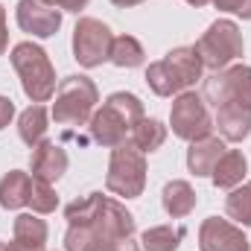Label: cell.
<instances>
[{"label": "cell", "mask_w": 251, "mask_h": 251, "mask_svg": "<svg viewBox=\"0 0 251 251\" xmlns=\"http://www.w3.org/2000/svg\"><path fill=\"white\" fill-rule=\"evenodd\" d=\"M199 73H201V59H199L196 47H181V50H173L164 62L152 64L146 70V79L155 88V94L170 97V94L193 85L199 79Z\"/></svg>", "instance_id": "6da1fadb"}, {"label": "cell", "mask_w": 251, "mask_h": 251, "mask_svg": "<svg viewBox=\"0 0 251 251\" xmlns=\"http://www.w3.org/2000/svg\"><path fill=\"white\" fill-rule=\"evenodd\" d=\"M131 123H140V102L131 94H114L105 108L94 117V137L105 146H117L126 137L128 128H134Z\"/></svg>", "instance_id": "7a4b0ae2"}, {"label": "cell", "mask_w": 251, "mask_h": 251, "mask_svg": "<svg viewBox=\"0 0 251 251\" xmlns=\"http://www.w3.org/2000/svg\"><path fill=\"white\" fill-rule=\"evenodd\" d=\"M12 64H15V70L24 79V91L35 102H44L56 91L53 67H50V62H47V56H44L41 47H35V44H18L12 50Z\"/></svg>", "instance_id": "3957f363"}, {"label": "cell", "mask_w": 251, "mask_h": 251, "mask_svg": "<svg viewBox=\"0 0 251 251\" xmlns=\"http://www.w3.org/2000/svg\"><path fill=\"white\" fill-rule=\"evenodd\" d=\"M97 102V88L85 79V76H70L59 88L56 94V108H53V117L59 123H70V126H82L85 117L91 114Z\"/></svg>", "instance_id": "277c9868"}, {"label": "cell", "mask_w": 251, "mask_h": 251, "mask_svg": "<svg viewBox=\"0 0 251 251\" xmlns=\"http://www.w3.org/2000/svg\"><path fill=\"white\" fill-rule=\"evenodd\" d=\"M196 53L207 67H225L231 59H237L243 53V38H240L237 24H231V21L213 24L210 32L196 44Z\"/></svg>", "instance_id": "5b68a950"}, {"label": "cell", "mask_w": 251, "mask_h": 251, "mask_svg": "<svg viewBox=\"0 0 251 251\" xmlns=\"http://www.w3.org/2000/svg\"><path fill=\"white\" fill-rule=\"evenodd\" d=\"M111 32L108 26H102L94 18H85L76 24V35H73V50H76V62L85 67H97L105 59H111Z\"/></svg>", "instance_id": "8992f818"}, {"label": "cell", "mask_w": 251, "mask_h": 251, "mask_svg": "<svg viewBox=\"0 0 251 251\" xmlns=\"http://www.w3.org/2000/svg\"><path fill=\"white\" fill-rule=\"evenodd\" d=\"M108 190L120 193V196H137L143 190V158L140 152H134L131 146L114 149L111 158V173H108Z\"/></svg>", "instance_id": "52a82bcc"}, {"label": "cell", "mask_w": 251, "mask_h": 251, "mask_svg": "<svg viewBox=\"0 0 251 251\" xmlns=\"http://www.w3.org/2000/svg\"><path fill=\"white\" fill-rule=\"evenodd\" d=\"M173 131L184 140H201L210 131V120L204 111L201 97L184 94L176 105H173Z\"/></svg>", "instance_id": "ba28073f"}, {"label": "cell", "mask_w": 251, "mask_h": 251, "mask_svg": "<svg viewBox=\"0 0 251 251\" xmlns=\"http://www.w3.org/2000/svg\"><path fill=\"white\" fill-rule=\"evenodd\" d=\"M18 24H21V29L47 38V35H53L59 29L62 18H59V12L53 6H47L41 0H21L18 3Z\"/></svg>", "instance_id": "9c48e42d"}, {"label": "cell", "mask_w": 251, "mask_h": 251, "mask_svg": "<svg viewBox=\"0 0 251 251\" xmlns=\"http://www.w3.org/2000/svg\"><path fill=\"white\" fill-rule=\"evenodd\" d=\"M201 249L204 251H249L243 231L222 219H207L201 225Z\"/></svg>", "instance_id": "30bf717a"}, {"label": "cell", "mask_w": 251, "mask_h": 251, "mask_svg": "<svg viewBox=\"0 0 251 251\" xmlns=\"http://www.w3.org/2000/svg\"><path fill=\"white\" fill-rule=\"evenodd\" d=\"M216 111H219V114H216V123H219L222 134H225L228 140H243V137L249 134V128H251V105L240 102V100H231V102L219 105Z\"/></svg>", "instance_id": "8fae6325"}, {"label": "cell", "mask_w": 251, "mask_h": 251, "mask_svg": "<svg viewBox=\"0 0 251 251\" xmlns=\"http://www.w3.org/2000/svg\"><path fill=\"white\" fill-rule=\"evenodd\" d=\"M64 167H67V155L56 143H38L35 146V152H32V176L38 181H47V184L56 181L64 173Z\"/></svg>", "instance_id": "7c38bea8"}, {"label": "cell", "mask_w": 251, "mask_h": 251, "mask_svg": "<svg viewBox=\"0 0 251 251\" xmlns=\"http://www.w3.org/2000/svg\"><path fill=\"white\" fill-rule=\"evenodd\" d=\"M222 155H225V143L219 137H204V140L193 143V149L187 155V164L196 176H207V173H213V167L219 164Z\"/></svg>", "instance_id": "4fadbf2b"}, {"label": "cell", "mask_w": 251, "mask_h": 251, "mask_svg": "<svg viewBox=\"0 0 251 251\" xmlns=\"http://www.w3.org/2000/svg\"><path fill=\"white\" fill-rule=\"evenodd\" d=\"M32 196V178L24 173H9L0 181V204L3 207H21Z\"/></svg>", "instance_id": "5bb4252c"}, {"label": "cell", "mask_w": 251, "mask_h": 251, "mask_svg": "<svg viewBox=\"0 0 251 251\" xmlns=\"http://www.w3.org/2000/svg\"><path fill=\"white\" fill-rule=\"evenodd\" d=\"M44 237H47V228H44V222H41V219H32V216H18V222H15V246L41 251V246H44Z\"/></svg>", "instance_id": "9a60e30c"}, {"label": "cell", "mask_w": 251, "mask_h": 251, "mask_svg": "<svg viewBox=\"0 0 251 251\" xmlns=\"http://www.w3.org/2000/svg\"><path fill=\"white\" fill-rule=\"evenodd\" d=\"M246 173V158L243 152H228L219 158V164L213 167V181L216 187H234Z\"/></svg>", "instance_id": "2e32d148"}, {"label": "cell", "mask_w": 251, "mask_h": 251, "mask_svg": "<svg viewBox=\"0 0 251 251\" xmlns=\"http://www.w3.org/2000/svg\"><path fill=\"white\" fill-rule=\"evenodd\" d=\"M193 204H196V196H193L190 184H184V181L167 184V190H164V207H167V213L187 216L190 210H193Z\"/></svg>", "instance_id": "e0dca14e"}, {"label": "cell", "mask_w": 251, "mask_h": 251, "mask_svg": "<svg viewBox=\"0 0 251 251\" xmlns=\"http://www.w3.org/2000/svg\"><path fill=\"white\" fill-rule=\"evenodd\" d=\"M164 126L155 123V120H140V123L134 126V131H131V143L137 146V149H143V152H152V149H158L161 143H164Z\"/></svg>", "instance_id": "ac0fdd59"}, {"label": "cell", "mask_w": 251, "mask_h": 251, "mask_svg": "<svg viewBox=\"0 0 251 251\" xmlns=\"http://www.w3.org/2000/svg\"><path fill=\"white\" fill-rule=\"evenodd\" d=\"M44 128H47V111L41 105H32V108H26L21 114V137H24V143H29V146L38 143Z\"/></svg>", "instance_id": "d6986e66"}, {"label": "cell", "mask_w": 251, "mask_h": 251, "mask_svg": "<svg viewBox=\"0 0 251 251\" xmlns=\"http://www.w3.org/2000/svg\"><path fill=\"white\" fill-rule=\"evenodd\" d=\"M184 237V228H152V231H146L143 234V246H146V251H173L176 246H178V240Z\"/></svg>", "instance_id": "ffe728a7"}, {"label": "cell", "mask_w": 251, "mask_h": 251, "mask_svg": "<svg viewBox=\"0 0 251 251\" xmlns=\"http://www.w3.org/2000/svg\"><path fill=\"white\" fill-rule=\"evenodd\" d=\"M111 62L120 64V67H134V64L143 62V50L128 35L126 38H114V44H111Z\"/></svg>", "instance_id": "44dd1931"}, {"label": "cell", "mask_w": 251, "mask_h": 251, "mask_svg": "<svg viewBox=\"0 0 251 251\" xmlns=\"http://www.w3.org/2000/svg\"><path fill=\"white\" fill-rule=\"evenodd\" d=\"M228 213H231V219H237L243 225H251V184H246L243 190H237L228 199Z\"/></svg>", "instance_id": "7402d4cb"}, {"label": "cell", "mask_w": 251, "mask_h": 251, "mask_svg": "<svg viewBox=\"0 0 251 251\" xmlns=\"http://www.w3.org/2000/svg\"><path fill=\"white\" fill-rule=\"evenodd\" d=\"M29 201H32V207L38 210V213H50L53 207H56V196H53V190L47 181H32V196H29Z\"/></svg>", "instance_id": "603a6c76"}, {"label": "cell", "mask_w": 251, "mask_h": 251, "mask_svg": "<svg viewBox=\"0 0 251 251\" xmlns=\"http://www.w3.org/2000/svg\"><path fill=\"white\" fill-rule=\"evenodd\" d=\"M216 6H219V9H231V12H240V15L251 18V0H216Z\"/></svg>", "instance_id": "cb8c5ba5"}, {"label": "cell", "mask_w": 251, "mask_h": 251, "mask_svg": "<svg viewBox=\"0 0 251 251\" xmlns=\"http://www.w3.org/2000/svg\"><path fill=\"white\" fill-rule=\"evenodd\" d=\"M41 3H47V6H62V9H70V12H79L88 0H41Z\"/></svg>", "instance_id": "d4e9b609"}, {"label": "cell", "mask_w": 251, "mask_h": 251, "mask_svg": "<svg viewBox=\"0 0 251 251\" xmlns=\"http://www.w3.org/2000/svg\"><path fill=\"white\" fill-rule=\"evenodd\" d=\"M12 111H15V108H12V102L0 97V128H3V126L9 123V117H12Z\"/></svg>", "instance_id": "484cf974"}, {"label": "cell", "mask_w": 251, "mask_h": 251, "mask_svg": "<svg viewBox=\"0 0 251 251\" xmlns=\"http://www.w3.org/2000/svg\"><path fill=\"white\" fill-rule=\"evenodd\" d=\"M102 251H137L128 240H117V243H111V246H105Z\"/></svg>", "instance_id": "4316f807"}, {"label": "cell", "mask_w": 251, "mask_h": 251, "mask_svg": "<svg viewBox=\"0 0 251 251\" xmlns=\"http://www.w3.org/2000/svg\"><path fill=\"white\" fill-rule=\"evenodd\" d=\"M3 18H6V15H3V9H0V50L6 47V26H3Z\"/></svg>", "instance_id": "83f0119b"}, {"label": "cell", "mask_w": 251, "mask_h": 251, "mask_svg": "<svg viewBox=\"0 0 251 251\" xmlns=\"http://www.w3.org/2000/svg\"><path fill=\"white\" fill-rule=\"evenodd\" d=\"M114 3H120V6H131V3H140V0H114Z\"/></svg>", "instance_id": "f1b7e54d"}, {"label": "cell", "mask_w": 251, "mask_h": 251, "mask_svg": "<svg viewBox=\"0 0 251 251\" xmlns=\"http://www.w3.org/2000/svg\"><path fill=\"white\" fill-rule=\"evenodd\" d=\"M190 3H196V6H201V3H207V0H190Z\"/></svg>", "instance_id": "f546056e"}, {"label": "cell", "mask_w": 251, "mask_h": 251, "mask_svg": "<svg viewBox=\"0 0 251 251\" xmlns=\"http://www.w3.org/2000/svg\"><path fill=\"white\" fill-rule=\"evenodd\" d=\"M0 251H6V246H0Z\"/></svg>", "instance_id": "4dcf8cb0"}]
</instances>
